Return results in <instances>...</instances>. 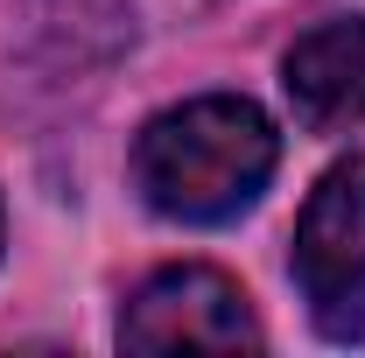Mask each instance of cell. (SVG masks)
I'll return each instance as SVG.
<instances>
[{
    "label": "cell",
    "mask_w": 365,
    "mask_h": 358,
    "mask_svg": "<svg viewBox=\"0 0 365 358\" xmlns=\"http://www.w3.org/2000/svg\"><path fill=\"white\" fill-rule=\"evenodd\" d=\"M295 288L330 344L365 337V155L323 169L295 218Z\"/></svg>",
    "instance_id": "cell-2"
},
{
    "label": "cell",
    "mask_w": 365,
    "mask_h": 358,
    "mask_svg": "<svg viewBox=\"0 0 365 358\" xmlns=\"http://www.w3.org/2000/svg\"><path fill=\"white\" fill-rule=\"evenodd\" d=\"M288 106L309 134H344L365 120V14H330L309 36H295L281 63Z\"/></svg>",
    "instance_id": "cell-4"
},
{
    "label": "cell",
    "mask_w": 365,
    "mask_h": 358,
    "mask_svg": "<svg viewBox=\"0 0 365 358\" xmlns=\"http://www.w3.org/2000/svg\"><path fill=\"white\" fill-rule=\"evenodd\" d=\"M120 344L127 352H253L260 323L239 281H225L218 267H162L120 310Z\"/></svg>",
    "instance_id": "cell-3"
},
{
    "label": "cell",
    "mask_w": 365,
    "mask_h": 358,
    "mask_svg": "<svg viewBox=\"0 0 365 358\" xmlns=\"http://www.w3.org/2000/svg\"><path fill=\"white\" fill-rule=\"evenodd\" d=\"M274 162H281V134L253 98H190L155 113L134 140V183L140 197L176 225H225L260 204Z\"/></svg>",
    "instance_id": "cell-1"
}]
</instances>
